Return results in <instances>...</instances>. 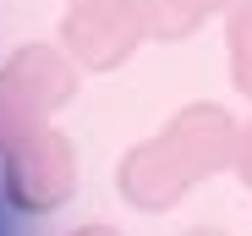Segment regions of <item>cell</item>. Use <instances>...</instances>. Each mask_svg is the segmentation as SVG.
Listing matches in <instances>:
<instances>
[{
    "label": "cell",
    "instance_id": "7a4b0ae2",
    "mask_svg": "<svg viewBox=\"0 0 252 236\" xmlns=\"http://www.w3.org/2000/svg\"><path fill=\"white\" fill-rule=\"evenodd\" d=\"M0 192L17 214H55L71 203L77 192V154L71 137L55 132L50 121H38L28 137H17L6 154H0Z\"/></svg>",
    "mask_w": 252,
    "mask_h": 236
},
{
    "label": "cell",
    "instance_id": "3957f363",
    "mask_svg": "<svg viewBox=\"0 0 252 236\" xmlns=\"http://www.w3.org/2000/svg\"><path fill=\"white\" fill-rule=\"evenodd\" d=\"M148 38L143 0H66L61 44L82 71H115L132 61V50Z\"/></svg>",
    "mask_w": 252,
    "mask_h": 236
},
{
    "label": "cell",
    "instance_id": "277c9868",
    "mask_svg": "<svg viewBox=\"0 0 252 236\" xmlns=\"http://www.w3.org/2000/svg\"><path fill=\"white\" fill-rule=\"evenodd\" d=\"M236 0H143V22L154 44H181L208 17H225Z\"/></svg>",
    "mask_w": 252,
    "mask_h": 236
},
{
    "label": "cell",
    "instance_id": "6da1fadb",
    "mask_svg": "<svg viewBox=\"0 0 252 236\" xmlns=\"http://www.w3.org/2000/svg\"><path fill=\"white\" fill-rule=\"evenodd\" d=\"M236 148H241V121L225 104H187L164 121L154 137L121 154L115 165V192L137 214H164L176 209L187 192L220 170H236Z\"/></svg>",
    "mask_w": 252,
    "mask_h": 236
},
{
    "label": "cell",
    "instance_id": "9c48e42d",
    "mask_svg": "<svg viewBox=\"0 0 252 236\" xmlns=\"http://www.w3.org/2000/svg\"><path fill=\"white\" fill-rule=\"evenodd\" d=\"M187 236H230V231H214V225H192Z\"/></svg>",
    "mask_w": 252,
    "mask_h": 236
},
{
    "label": "cell",
    "instance_id": "ba28073f",
    "mask_svg": "<svg viewBox=\"0 0 252 236\" xmlns=\"http://www.w3.org/2000/svg\"><path fill=\"white\" fill-rule=\"evenodd\" d=\"M71 236H121V231H115V225H77Z\"/></svg>",
    "mask_w": 252,
    "mask_h": 236
},
{
    "label": "cell",
    "instance_id": "8992f818",
    "mask_svg": "<svg viewBox=\"0 0 252 236\" xmlns=\"http://www.w3.org/2000/svg\"><path fill=\"white\" fill-rule=\"evenodd\" d=\"M225 50H230V83L241 99H252V0H236L225 11Z\"/></svg>",
    "mask_w": 252,
    "mask_h": 236
},
{
    "label": "cell",
    "instance_id": "5b68a950",
    "mask_svg": "<svg viewBox=\"0 0 252 236\" xmlns=\"http://www.w3.org/2000/svg\"><path fill=\"white\" fill-rule=\"evenodd\" d=\"M38 121H50V115L38 110L28 94H22V83H17V77H11L6 66H0V154H6L17 137H28Z\"/></svg>",
    "mask_w": 252,
    "mask_h": 236
},
{
    "label": "cell",
    "instance_id": "52a82bcc",
    "mask_svg": "<svg viewBox=\"0 0 252 236\" xmlns=\"http://www.w3.org/2000/svg\"><path fill=\"white\" fill-rule=\"evenodd\" d=\"M236 176L247 181V192H252V115L241 121V148H236Z\"/></svg>",
    "mask_w": 252,
    "mask_h": 236
}]
</instances>
